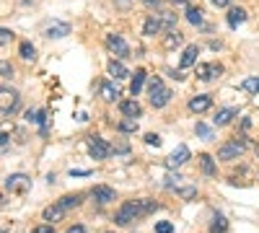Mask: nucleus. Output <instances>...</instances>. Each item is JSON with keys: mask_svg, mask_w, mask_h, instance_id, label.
<instances>
[{"mask_svg": "<svg viewBox=\"0 0 259 233\" xmlns=\"http://www.w3.org/2000/svg\"><path fill=\"white\" fill-rule=\"evenodd\" d=\"M6 189L13 195H26L31 189V179L26 174H11V176H6Z\"/></svg>", "mask_w": 259, "mask_h": 233, "instance_id": "nucleus-3", "label": "nucleus"}, {"mask_svg": "<svg viewBox=\"0 0 259 233\" xmlns=\"http://www.w3.org/2000/svg\"><path fill=\"white\" fill-rule=\"evenodd\" d=\"M182 41H184V36H182L179 31H168L166 39H163V47H166V50H174V47L182 44Z\"/></svg>", "mask_w": 259, "mask_h": 233, "instance_id": "nucleus-21", "label": "nucleus"}, {"mask_svg": "<svg viewBox=\"0 0 259 233\" xmlns=\"http://www.w3.org/2000/svg\"><path fill=\"white\" fill-rule=\"evenodd\" d=\"M60 205H62L65 210L78 207V205H80V195H68V197H62V200H60Z\"/></svg>", "mask_w": 259, "mask_h": 233, "instance_id": "nucleus-30", "label": "nucleus"}, {"mask_svg": "<svg viewBox=\"0 0 259 233\" xmlns=\"http://www.w3.org/2000/svg\"><path fill=\"white\" fill-rule=\"evenodd\" d=\"M31 233H55V225L50 223V225H36Z\"/></svg>", "mask_w": 259, "mask_h": 233, "instance_id": "nucleus-36", "label": "nucleus"}, {"mask_svg": "<svg viewBox=\"0 0 259 233\" xmlns=\"http://www.w3.org/2000/svg\"><path fill=\"white\" fill-rule=\"evenodd\" d=\"M187 21H189L192 26H200V24H202V8L189 6V8H187Z\"/></svg>", "mask_w": 259, "mask_h": 233, "instance_id": "nucleus-25", "label": "nucleus"}, {"mask_svg": "<svg viewBox=\"0 0 259 233\" xmlns=\"http://www.w3.org/2000/svg\"><path fill=\"white\" fill-rule=\"evenodd\" d=\"M68 233H85V228H83V225H73Z\"/></svg>", "mask_w": 259, "mask_h": 233, "instance_id": "nucleus-42", "label": "nucleus"}, {"mask_svg": "<svg viewBox=\"0 0 259 233\" xmlns=\"http://www.w3.org/2000/svg\"><path fill=\"white\" fill-rule=\"evenodd\" d=\"M106 47H109L117 57H130V47H127V41L119 36V34H109V36H106Z\"/></svg>", "mask_w": 259, "mask_h": 233, "instance_id": "nucleus-6", "label": "nucleus"}, {"mask_svg": "<svg viewBox=\"0 0 259 233\" xmlns=\"http://www.w3.org/2000/svg\"><path fill=\"white\" fill-rule=\"evenodd\" d=\"M233 117H236V109H231V107H228V109H221L218 114L212 117V124H215V127H226Z\"/></svg>", "mask_w": 259, "mask_h": 233, "instance_id": "nucleus-17", "label": "nucleus"}, {"mask_svg": "<svg viewBox=\"0 0 259 233\" xmlns=\"http://www.w3.org/2000/svg\"><path fill=\"white\" fill-rule=\"evenodd\" d=\"M182 179H184V176H179V174H168L163 184H166L168 189H177V192H179V189H182Z\"/></svg>", "mask_w": 259, "mask_h": 233, "instance_id": "nucleus-29", "label": "nucleus"}, {"mask_svg": "<svg viewBox=\"0 0 259 233\" xmlns=\"http://www.w3.org/2000/svg\"><path fill=\"white\" fill-rule=\"evenodd\" d=\"M143 83H145V70H135V78H133V83H130V91H133V96L140 94Z\"/></svg>", "mask_w": 259, "mask_h": 233, "instance_id": "nucleus-24", "label": "nucleus"}, {"mask_svg": "<svg viewBox=\"0 0 259 233\" xmlns=\"http://www.w3.org/2000/svg\"><path fill=\"white\" fill-rule=\"evenodd\" d=\"M156 210H158L156 200H133V202H124L122 210L114 215V223L117 225H127V223H133L138 218H145L150 213H156Z\"/></svg>", "mask_w": 259, "mask_h": 233, "instance_id": "nucleus-1", "label": "nucleus"}, {"mask_svg": "<svg viewBox=\"0 0 259 233\" xmlns=\"http://www.w3.org/2000/svg\"><path fill=\"white\" fill-rule=\"evenodd\" d=\"M156 16H158V21H161L163 31H174V29H177V13H174V11H161V13H156Z\"/></svg>", "mask_w": 259, "mask_h": 233, "instance_id": "nucleus-15", "label": "nucleus"}, {"mask_svg": "<svg viewBox=\"0 0 259 233\" xmlns=\"http://www.w3.org/2000/svg\"><path fill=\"white\" fill-rule=\"evenodd\" d=\"M119 109H122V114H124V117H133V119L143 114V107H140V104H138L135 99H130V101H122V104H119Z\"/></svg>", "mask_w": 259, "mask_h": 233, "instance_id": "nucleus-13", "label": "nucleus"}, {"mask_svg": "<svg viewBox=\"0 0 259 233\" xmlns=\"http://www.w3.org/2000/svg\"><path fill=\"white\" fill-rule=\"evenodd\" d=\"M119 130H122V132H138V119H133V117L122 119V122H119Z\"/></svg>", "mask_w": 259, "mask_h": 233, "instance_id": "nucleus-28", "label": "nucleus"}, {"mask_svg": "<svg viewBox=\"0 0 259 233\" xmlns=\"http://www.w3.org/2000/svg\"><path fill=\"white\" fill-rule=\"evenodd\" d=\"M41 31H45V36H50V39H62V36L70 34V26L62 24V21H50V24H45Z\"/></svg>", "mask_w": 259, "mask_h": 233, "instance_id": "nucleus-7", "label": "nucleus"}, {"mask_svg": "<svg viewBox=\"0 0 259 233\" xmlns=\"http://www.w3.org/2000/svg\"><path fill=\"white\" fill-rule=\"evenodd\" d=\"M200 166H202V174H207V176H215V174H218V168H215L212 156H207V153H202V156H200Z\"/></svg>", "mask_w": 259, "mask_h": 233, "instance_id": "nucleus-20", "label": "nucleus"}, {"mask_svg": "<svg viewBox=\"0 0 259 233\" xmlns=\"http://www.w3.org/2000/svg\"><path fill=\"white\" fill-rule=\"evenodd\" d=\"M119 96V88L117 86H112V83H101V99L104 101H114Z\"/></svg>", "mask_w": 259, "mask_h": 233, "instance_id": "nucleus-22", "label": "nucleus"}, {"mask_svg": "<svg viewBox=\"0 0 259 233\" xmlns=\"http://www.w3.org/2000/svg\"><path fill=\"white\" fill-rule=\"evenodd\" d=\"M197 55H200V47L197 44H189L182 55V68H192L194 62H197Z\"/></svg>", "mask_w": 259, "mask_h": 233, "instance_id": "nucleus-16", "label": "nucleus"}, {"mask_svg": "<svg viewBox=\"0 0 259 233\" xmlns=\"http://www.w3.org/2000/svg\"><path fill=\"white\" fill-rule=\"evenodd\" d=\"M109 75H114L117 80H122V78L130 75V70L122 65V62H114V60H112V62H109Z\"/></svg>", "mask_w": 259, "mask_h": 233, "instance_id": "nucleus-23", "label": "nucleus"}, {"mask_svg": "<svg viewBox=\"0 0 259 233\" xmlns=\"http://www.w3.org/2000/svg\"><path fill=\"white\" fill-rule=\"evenodd\" d=\"M194 195H197V189H194V187H182V189H179V197H182V200H192Z\"/></svg>", "mask_w": 259, "mask_h": 233, "instance_id": "nucleus-32", "label": "nucleus"}, {"mask_svg": "<svg viewBox=\"0 0 259 233\" xmlns=\"http://www.w3.org/2000/svg\"><path fill=\"white\" fill-rule=\"evenodd\" d=\"M18 52H21V57H24L26 62H31V60L36 57V50H34V44H29V41H21Z\"/></svg>", "mask_w": 259, "mask_h": 233, "instance_id": "nucleus-26", "label": "nucleus"}, {"mask_svg": "<svg viewBox=\"0 0 259 233\" xmlns=\"http://www.w3.org/2000/svg\"><path fill=\"white\" fill-rule=\"evenodd\" d=\"M187 161H189V148H187V145H179L177 151L166 158V166H168V168H179V166H184Z\"/></svg>", "mask_w": 259, "mask_h": 233, "instance_id": "nucleus-8", "label": "nucleus"}, {"mask_svg": "<svg viewBox=\"0 0 259 233\" xmlns=\"http://www.w3.org/2000/svg\"><path fill=\"white\" fill-rule=\"evenodd\" d=\"M145 143L158 148V145H161V135H156V132H148V135H145Z\"/></svg>", "mask_w": 259, "mask_h": 233, "instance_id": "nucleus-34", "label": "nucleus"}, {"mask_svg": "<svg viewBox=\"0 0 259 233\" xmlns=\"http://www.w3.org/2000/svg\"><path fill=\"white\" fill-rule=\"evenodd\" d=\"M0 68H3V75H6V78H8L11 73H13V68L8 65V62H6V60H3V65H0Z\"/></svg>", "mask_w": 259, "mask_h": 233, "instance_id": "nucleus-39", "label": "nucleus"}, {"mask_svg": "<svg viewBox=\"0 0 259 233\" xmlns=\"http://www.w3.org/2000/svg\"><path fill=\"white\" fill-rule=\"evenodd\" d=\"M148 8H161V0H145Z\"/></svg>", "mask_w": 259, "mask_h": 233, "instance_id": "nucleus-40", "label": "nucleus"}, {"mask_svg": "<svg viewBox=\"0 0 259 233\" xmlns=\"http://www.w3.org/2000/svg\"><path fill=\"white\" fill-rule=\"evenodd\" d=\"M0 148H3V153L8 151V135L3 132V135H0Z\"/></svg>", "mask_w": 259, "mask_h": 233, "instance_id": "nucleus-37", "label": "nucleus"}, {"mask_svg": "<svg viewBox=\"0 0 259 233\" xmlns=\"http://www.w3.org/2000/svg\"><path fill=\"white\" fill-rule=\"evenodd\" d=\"M0 112H3V117H8L11 112H13V107H16V101H18V96H16V91H8V88H3L0 91Z\"/></svg>", "mask_w": 259, "mask_h": 233, "instance_id": "nucleus-10", "label": "nucleus"}, {"mask_svg": "<svg viewBox=\"0 0 259 233\" xmlns=\"http://www.w3.org/2000/svg\"><path fill=\"white\" fill-rule=\"evenodd\" d=\"M148 94H150V104H153L156 109L166 107V104L171 101V91L163 86V80L161 78H153L150 80V86H148Z\"/></svg>", "mask_w": 259, "mask_h": 233, "instance_id": "nucleus-2", "label": "nucleus"}, {"mask_svg": "<svg viewBox=\"0 0 259 233\" xmlns=\"http://www.w3.org/2000/svg\"><path fill=\"white\" fill-rule=\"evenodd\" d=\"M210 3H212V6H218V8H226V6H228V0H210Z\"/></svg>", "mask_w": 259, "mask_h": 233, "instance_id": "nucleus-41", "label": "nucleus"}, {"mask_svg": "<svg viewBox=\"0 0 259 233\" xmlns=\"http://www.w3.org/2000/svg\"><path fill=\"white\" fill-rule=\"evenodd\" d=\"M143 31H145V36H156V34H161V31H163V26H161V21H158V16H150V18L145 21V26H143Z\"/></svg>", "mask_w": 259, "mask_h": 233, "instance_id": "nucleus-18", "label": "nucleus"}, {"mask_svg": "<svg viewBox=\"0 0 259 233\" xmlns=\"http://www.w3.org/2000/svg\"><path fill=\"white\" fill-rule=\"evenodd\" d=\"M94 200H96V202H101V205L114 202V189H112V187H104V184L94 187Z\"/></svg>", "mask_w": 259, "mask_h": 233, "instance_id": "nucleus-11", "label": "nucleus"}, {"mask_svg": "<svg viewBox=\"0 0 259 233\" xmlns=\"http://www.w3.org/2000/svg\"><path fill=\"white\" fill-rule=\"evenodd\" d=\"M223 73L221 65H197V78L200 80H212V78H218Z\"/></svg>", "mask_w": 259, "mask_h": 233, "instance_id": "nucleus-12", "label": "nucleus"}, {"mask_svg": "<svg viewBox=\"0 0 259 233\" xmlns=\"http://www.w3.org/2000/svg\"><path fill=\"white\" fill-rule=\"evenodd\" d=\"M212 107V96L210 94H200V96H194L192 101H189V112H194V114H202V112H207Z\"/></svg>", "mask_w": 259, "mask_h": 233, "instance_id": "nucleus-9", "label": "nucleus"}, {"mask_svg": "<svg viewBox=\"0 0 259 233\" xmlns=\"http://www.w3.org/2000/svg\"><path fill=\"white\" fill-rule=\"evenodd\" d=\"M244 21H246V11L244 8H231L228 11V26L231 29H236L239 24H244Z\"/></svg>", "mask_w": 259, "mask_h": 233, "instance_id": "nucleus-19", "label": "nucleus"}, {"mask_svg": "<svg viewBox=\"0 0 259 233\" xmlns=\"http://www.w3.org/2000/svg\"><path fill=\"white\" fill-rule=\"evenodd\" d=\"M89 153H91V158H96V161H104V158H109V153H112V145L106 143L104 137H96V135H91V137H89Z\"/></svg>", "mask_w": 259, "mask_h": 233, "instance_id": "nucleus-4", "label": "nucleus"}, {"mask_svg": "<svg viewBox=\"0 0 259 233\" xmlns=\"http://www.w3.org/2000/svg\"><path fill=\"white\" fill-rule=\"evenodd\" d=\"M171 230H174V225H171V223H166V220L156 223V233H171Z\"/></svg>", "mask_w": 259, "mask_h": 233, "instance_id": "nucleus-33", "label": "nucleus"}, {"mask_svg": "<svg viewBox=\"0 0 259 233\" xmlns=\"http://www.w3.org/2000/svg\"><path fill=\"white\" fill-rule=\"evenodd\" d=\"M197 135H200L202 140H212V130H210L207 124H202V122L197 124Z\"/></svg>", "mask_w": 259, "mask_h": 233, "instance_id": "nucleus-31", "label": "nucleus"}, {"mask_svg": "<svg viewBox=\"0 0 259 233\" xmlns=\"http://www.w3.org/2000/svg\"><path fill=\"white\" fill-rule=\"evenodd\" d=\"M62 215H65V207L57 202V205H50V207H45V213H41V218L45 220H50V223H57V220H62Z\"/></svg>", "mask_w": 259, "mask_h": 233, "instance_id": "nucleus-14", "label": "nucleus"}, {"mask_svg": "<svg viewBox=\"0 0 259 233\" xmlns=\"http://www.w3.org/2000/svg\"><path fill=\"white\" fill-rule=\"evenodd\" d=\"M73 176H89L91 171H85V168H73V171H70Z\"/></svg>", "mask_w": 259, "mask_h": 233, "instance_id": "nucleus-38", "label": "nucleus"}, {"mask_svg": "<svg viewBox=\"0 0 259 233\" xmlns=\"http://www.w3.org/2000/svg\"><path fill=\"white\" fill-rule=\"evenodd\" d=\"M226 228H228V223H226L223 215H215V218H212V225H210L212 233H226Z\"/></svg>", "mask_w": 259, "mask_h": 233, "instance_id": "nucleus-27", "label": "nucleus"}, {"mask_svg": "<svg viewBox=\"0 0 259 233\" xmlns=\"http://www.w3.org/2000/svg\"><path fill=\"white\" fill-rule=\"evenodd\" d=\"M241 153H244V143L241 140H231V143L218 148V161H233V158H239Z\"/></svg>", "mask_w": 259, "mask_h": 233, "instance_id": "nucleus-5", "label": "nucleus"}, {"mask_svg": "<svg viewBox=\"0 0 259 233\" xmlns=\"http://www.w3.org/2000/svg\"><path fill=\"white\" fill-rule=\"evenodd\" d=\"M8 39H13V31L3 29V31H0V44H8Z\"/></svg>", "mask_w": 259, "mask_h": 233, "instance_id": "nucleus-35", "label": "nucleus"}]
</instances>
